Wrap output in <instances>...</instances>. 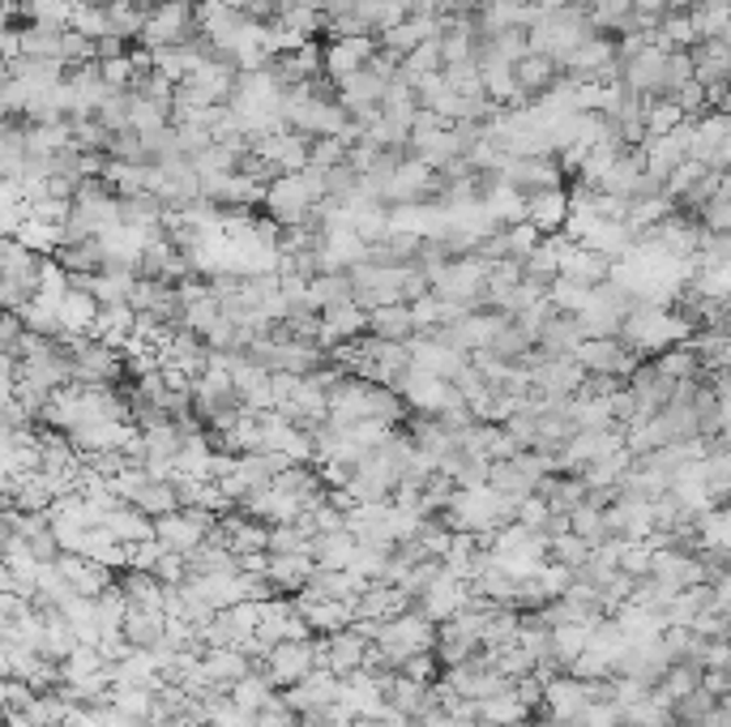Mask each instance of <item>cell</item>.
I'll return each instance as SVG.
<instances>
[{"label":"cell","mask_w":731,"mask_h":727,"mask_svg":"<svg viewBox=\"0 0 731 727\" xmlns=\"http://www.w3.org/2000/svg\"><path fill=\"white\" fill-rule=\"evenodd\" d=\"M689 158H697L706 172H731V115L710 108L693 120Z\"/></svg>","instance_id":"obj_4"},{"label":"cell","mask_w":731,"mask_h":727,"mask_svg":"<svg viewBox=\"0 0 731 727\" xmlns=\"http://www.w3.org/2000/svg\"><path fill=\"white\" fill-rule=\"evenodd\" d=\"M693 65H697V81L710 86H731V38H701L693 47Z\"/></svg>","instance_id":"obj_18"},{"label":"cell","mask_w":731,"mask_h":727,"mask_svg":"<svg viewBox=\"0 0 731 727\" xmlns=\"http://www.w3.org/2000/svg\"><path fill=\"white\" fill-rule=\"evenodd\" d=\"M74 26L77 35H86V38H108L112 35V18H108V4H99V0H90V4H77V13H74Z\"/></svg>","instance_id":"obj_40"},{"label":"cell","mask_w":731,"mask_h":727,"mask_svg":"<svg viewBox=\"0 0 731 727\" xmlns=\"http://www.w3.org/2000/svg\"><path fill=\"white\" fill-rule=\"evenodd\" d=\"M56 565H60V574L69 577V586H74L77 595H86V599H99L103 591H112L115 577H120L112 565L90 561V557H81V552H60Z\"/></svg>","instance_id":"obj_12"},{"label":"cell","mask_w":731,"mask_h":727,"mask_svg":"<svg viewBox=\"0 0 731 727\" xmlns=\"http://www.w3.org/2000/svg\"><path fill=\"white\" fill-rule=\"evenodd\" d=\"M642 99H646V95H642ZM685 120H689V115L680 112V108H676L667 95L646 99V133H651V137H667V133H676Z\"/></svg>","instance_id":"obj_34"},{"label":"cell","mask_w":731,"mask_h":727,"mask_svg":"<svg viewBox=\"0 0 731 727\" xmlns=\"http://www.w3.org/2000/svg\"><path fill=\"white\" fill-rule=\"evenodd\" d=\"M56 262L69 269V274H103V269L112 266V257H108V244H103V240L65 244V249L56 253Z\"/></svg>","instance_id":"obj_28"},{"label":"cell","mask_w":731,"mask_h":727,"mask_svg":"<svg viewBox=\"0 0 731 727\" xmlns=\"http://www.w3.org/2000/svg\"><path fill=\"white\" fill-rule=\"evenodd\" d=\"M312 527H317V536H330V531H346V509H339L334 500H321L312 514Z\"/></svg>","instance_id":"obj_49"},{"label":"cell","mask_w":731,"mask_h":727,"mask_svg":"<svg viewBox=\"0 0 731 727\" xmlns=\"http://www.w3.org/2000/svg\"><path fill=\"white\" fill-rule=\"evenodd\" d=\"M317 668H321V663H317V638H308V642H278L266 659V676L278 690L300 685Z\"/></svg>","instance_id":"obj_7"},{"label":"cell","mask_w":731,"mask_h":727,"mask_svg":"<svg viewBox=\"0 0 731 727\" xmlns=\"http://www.w3.org/2000/svg\"><path fill=\"white\" fill-rule=\"evenodd\" d=\"M359 334H368V308H359L355 300H346V305H334L321 312L317 346H321V351H334V346L351 343V339H359Z\"/></svg>","instance_id":"obj_13"},{"label":"cell","mask_w":731,"mask_h":727,"mask_svg":"<svg viewBox=\"0 0 731 727\" xmlns=\"http://www.w3.org/2000/svg\"><path fill=\"white\" fill-rule=\"evenodd\" d=\"M667 60H672V52L658 47V43H651L646 52L620 60V81H624L633 95L658 99V95H667Z\"/></svg>","instance_id":"obj_6"},{"label":"cell","mask_w":731,"mask_h":727,"mask_svg":"<svg viewBox=\"0 0 731 727\" xmlns=\"http://www.w3.org/2000/svg\"><path fill=\"white\" fill-rule=\"evenodd\" d=\"M411 364H416L420 373L445 377V382H458V373L470 364V355L458 351V346L441 343L436 334H416V339H411Z\"/></svg>","instance_id":"obj_11"},{"label":"cell","mask_w":731,"mask_h":727,"mask_svg":"<svg viewBox=\"0 0 731 727\" xmlns=\"http://www.w3.org/2000/svg\"><path fill=\"white\" fill-rule=\"evenodd\" d=\"M488 488H497L500 497H513V500H527L535 497V480L518 466V462H492V475H488Z\"/></svg>","instance_id":"obj_32"},{"label":"cell","mask_w":731,"mask_h":727,"mask_svg":"<svg viewBox=\"0 0 731 727\" xmlns=\"http://www.w3.org/2000/svg\"><path fill=\"white\" fill-rule=\"evenodd\" d=\"M385 90H389V81H385L381 74L359 69V74H351L339 81V103L355 115V112H364V108H381Z\"/></svg>","instance_id":"obj_21"},{"label":"cell","mask_w":731,"mask_h":727,"mask_svg":"<svg viewBox=\"0 0 731 727\" xmlns=\"http://www.w3.org/2000/svg\"><path fill=\"white\" fill-rule=\"evenodd\" d=\"M728 373H731V368H728Z\"/></svg>","instance_id":"obj_52"},{"label":"cell","mask_w":731,"mask_h":727,"mask_svg":"<svg viewBox=\"0 0 731 727\" xmlns=\"http://www.w3.org/2000/svg\"><path fill=\"white\" fill-rule=\"evenodd\" d=\"M513 522H522L527 531L543 536V531H547V522H552V505L535 493V497H527L522 505H518V518H513Z\"/></svg>","instance_id":"obj_45"},{"label":"cell","mask_w":731,"mask_h":727,"mask_svg":"<svg viewBox=\"0 0 731 727\" xmlns=\"http://www.w3.org/2000/svg\"><path fill=\"white\" fill-rule=\"evenodd\" d=\"M103 527H108L120 543H142V539H154V518L151 514H142L133 500H120L112 514L103 518Z\"/></svg>","instance_id":"obj_25"},{"label":"cell","mask_w":731,"mask_h":727,"mask_svg":"<svg viewBox=\"0 0 731 727\" xmlns=\"http://www.w3.org/2000/svg\"><path fill=\"white\" fill-rule=\"evenodd\" d=\"M214 527H219V514H210V509H176V514L154 518V539H158L167 552L192 557V552L210 539Z\"/></svg>","instance_id":"obj_3"},{"label":"cell","mask_w":731,"mask_h":727,"mask_svg":"<svg viewBox=\"0 0 731 727\" xmlns=\"http://www.w3.org/2000/svg\"><path fill=\"white\" fill-rule=\"evenodd\" d=\"M574 214V197L569 189H543V192H527V223H535L543 235H561L565 223Z\"/></svg>","instance_id":"obj_16"},{"label":"cell","mask_w":731,"mask_h":727,"mask_svg":"<svg viewBox=\"0 0 731 727\" xmlns=\"http://www.w3.org/2000/svg\"><path fill=\"white\" fill-rule=\"evenodd\" d=\"M368 334L381 339V343H411L420 330H416V317L411 305H381L368 312Z\"/></svg>","instance_id":"obj_22"},{"label":"cell","mask_w":731,"mask_h":727,"mask_svg":"<svg viewBox=\"0 0 731 727\" xmlns=\"http://www.w3.org/2000/svg\"><path fill=\"white\" fill-rule=\"evenodd\" d=\"M561 60H552V56H539V52H527L518 65H513V77H518V86L531 95V99H539L543 90H552L556 81H561Z\"/></svg>","instance_id":"obj_24"},{"label":"cell","mask_w":731,"mask_h":727,"mask_svg":"<svg viewBox=\"0 0 731 727\" xmlns=\"http://www.w3.org/2000/svg\"><path fill=\"white\" fill-rule=\"evenodd\" d=\"M351 158V142L346 137H312V167L317 172H334Z\"/></svg>","instance_id":"obj_43"},{"label":"cell","mask_w":731,"mask_h":727,"mask_svg":"<svg viewBox=\"0 0 731 727\" xmlns=\"http://www.w3.org/2000/svg\"><path fill=\"white\" fill-rule=\"evenodd\" d=\"M590 296H595V287H582V283L565 278V274H561L552 287H547V300L556 305V312H574V317H582V312H586Z\"/></svg>","instance_id":"obj_37"},{"label":"cell","mask_w":731,"mask_h":727,"mask_svg":"<svg viewBox=\"0 0 731 727\" xmlns=\"http://www.w3.org/2000/svg\"><path fill=\"white\" fill-rule=\"evenodd\" d=\"M574 355L586 373L620 377V382H629V377L642 368V355L624 343V339H582V346H577Z\"/></svg>","instance_id":"obj_5"},{"label":"cell","mask_w":731,"mask_h":727,"mask_svg":"<svg viewBox=\"0 0 731 727\" xmlns=\"http://www.w3.org/2000/svg\"><path fill=\"white\" fill-rule=\"evenodd\" d=\"M693 22H697V35L701 38H728L731 35V4L728 0H710L701 9H689Z\"/></svg>","instance_id":"obj_36"},{"label":"cell","mask_w":731,"mask_h":727,"mask_svg":"<svg viewBox=\"0 0 731 727\" xmlns=\"http://www.w3.org/2000/svg\"><path fill=\"white\" fill-rule=\"evenodd\" d=\"M112 706L120 715H129V719H142V724H151L154 706H158V693L154 690H129V685H115L112 690Z\"/></svg>","instance_id":"obj_38"},{"label":"cell","mask_w":731,"mask_h":727,"mask_svg":"<svg viewBox=\"0 0 731 727\" xmlns=\"http://www.w3.org/2000/svg\"><path fill=\"white\" fill-rule=\"evenodd\" d=\"M701 4H710V0H672V9H701Z\"/></svg>","instance_id":"obj_50"},{"label":"cell","mask_w":731,"mask_h":727,"mask_svg":"<svg viewBox=\"0 0 731 727\" xmlns=\"http://www.w3.org/2000/svg\"><path fill=\"white\" fill-rule=\"evenodd\" d=\"M381 52V43L377 35H359V38H339V43H325V74L334 77V81H343V77L359 74V69H368V60Z\"/></svg>","instance_id":"obj_15"},{"label":"cell","mask_w":731,"mask_h":727,"mask_svg":"<svg viewBox=\"0 0 731 727\" xmlns=\"http://www.w3.org/2000/svg\"><path fill=\"white\" fill-rule=\"evenodd\" d=\"M266 574L278 595H300L308 582H312V574H317V561H312V552H283V557L269 552Z\"/></svg>","instance_id":"obj_17"},{"label":"cell","mask_w":731,"mask_h":727,"mask_svg":"<svg viewBox=\"0 0 731 727\" xmlns=\"http://www.w3.org/2000/svg\"><path fill=\"white\" fill-rule=\"evenodd\" d=\"M99 300L90 296V291H81V287H74L60 305H56V321H60V334H90L95 330V321H99Z\"/></svg>","instance_id":"obj_23"},{"label":"cell","mask_w":731,"mask_h":727,"mask_svg":"<svg viewBox=\"0 0 731 727\" xmlns=\"http://www.w3.org/2000/svg\"><path fill=\"white\" fill-rule=\"evenodd\" d=\"M689 142H693V120H685L676 133H667V137H646V146H642V158H646V176H651L654 185H667L672 180V172L689 158Z\"/></svg>","instance_id":"obj_8"},{"label":"cell","mask_w":731,"mask_h":727,"mask_svg":"<svg viewBox=\"0 0 731 727\" xmlns=\"http://www.w3.org/2000/svg\"><path fill=\"white\" fill-rule=\"evenodd\" d=\"M321 35H325V43H339V38L377 35V31H373V26H368V22H364L355 9H346V13H334V18L325 13V31H321Z\"/></svg>","instance_id":"obj_42"},{"label":"cell","mask_w":731,"mask_h":727,"mask_svg":"<svg viewBox=\"0 0 731 727\" xmlns=\"http://www.w3.org/2000/svg\"><path fill=\"white\" fill-rule=\"evenodd\" d=\"M505 180L518 192H543V189H565V167L561 154H535V158H509Z\"/></svg>","instance_id":"obj_9"},{"label":"cell","mask_w":731,"mask_h":727,"mask_svg":"<svg viewBox=\"0 0 731 727\" xmlns=\"http://www.w3.org/2000/svg\"><path fill=\"white\" fill-rule=\"evenodd\" d=\"M108 18H112V35L120 38H137L146 35V22H151V9L146 4H137V0H108Z\"/></svg>","instance_id":"obj_31"},{"label":"cell","mask_w":731,"mask_h":727,"mask_svg":"<svg viewBox=\"0 0 731 727\" xmlns=\"http://www.w3.org/2000/svg\"><path fill=\"white\" fill-rule=\"evenodd\" d=\"M13 4H18L22 22H35V26H56V31H65V26L74 22V13H77L74 0H13Z\"/></svg>","instance_id":"obj_29"},{"label":"cell","mask_w":731,"mask_h":727,"mask_svg":"<svg viewBox=\"0 0 731 727\" xmlns=\"http://www.w3.org/2000/svg\"><path fill=\"white\" fill-rule=\"evenodd\" d=\"M509 231V249H513V257H531L539 244H543V231L535 228V223H513V228H505Z\"/></svg>","instance_id":"obj_48"},{"label":"cell","mask_w":731,"mask_h":727,"mask_svg":"<svg viewBox=\"0 0 731 727\" xmlns=\"http://www.w3.org/2000/svg\"><path fill=\"white\" fill-rule=\"evenodd\" d=\"M346 300H355L351 274H317L312 287H308V305L317 308V312H325V308H334V305H346Z\"/></svg>","instance_id":"obj_30"},{"label":"cell","mask_w":731,"mask_h":727,"mask_svg":"<svg viewBox=\"0 0 731 727\" xmlns=\"http://www.w3.org/2000/svg\"><path fill=\"white\" fill-rule=\"evenodd\" d=\"M244 22H248V13L231 9L228 0H197V26H201V35L210 38L214 47H223Z\"/></svg>","instance_id":"obj_20"},{"label":"cell","mask_w":731,"mask_h":727,"mask_svg":"<svg viewBox=\"0 0 731 727\" xmlns=\"http://www.w3.org/2000/svg\"><path fill=\"white\" fill-rule=\"evenodd\" d=\"M355 552H359V539L351 536V531H330V536L312 539V561L321 570H351Z\"/></svg>","instance_id":"obj_27"},{"label":"cell","mask_w":731,"mask_h":727,"mask_svg":"<svg viewBox=\"0 0 731 727\" xmlns=\"http://www.w3.org/2000/svg\"><path fill=\"white\" fill-rule=\"evenodd\" d=\"M445 69V52H441V38H423L420 47L402 60V74L423 77V74H441Z\"/></svg>","instance_id":"obj_41"},{"label":"cell","mask_w":731,"mask_h":727,"mask_svg":"<svg viewBox=\"0 0 731 727\" xmlns=\"http://www.w3.org/2000/svg\"><path fill=\"white\" fill-rule=\"evenodd\" d=\"M612 269H616V257L590 249V244H574V240H569L565 257H561V274L582 283V287H603V283H612Z\"/></svg>","instance_id":"obj_14"},{"label":"cell","mask_w":731,"mask_h":727,"mask_svg":"<svg viewBox=\"0 0 731 727\" xmlns=\"http://www.w3.org/2000/svg\"><path fill=\"white\" fill-rule=\"evenodd\" d=\"M133 505H137L142 514H151V518H163V514H176V509H180V493H176L171 480H151V484L133 497Z\"/></svg>","instance_id":"obj_33"},{"label":"cell","mask_w":731,"mask_h":727,"mask_svg":"<svg viewBox=\"0 0 731 727\" xmlns=\"http://www.w3.org/2000/svg\"><path fill=\"white\" fill-rule=\"evenodd\" d=\"M112 129L99 120V115H74V142L77 151H112Z\"/></svg>","instance_id":"obj_39"},{"label":"cell","mask_w":731,"mask_h":727,"mask_svg":"<svg viewBox=\"0 0 731 727\" xmlns=\"http://www.w3.org/2000/svg\"><path fill=\"white\" fill-rule=\"evenodd\" d=\"M192 574V565H189V557L185 552H163L158 557V565H154V577L163 582V586H185Z\"/></svg>","instance_id":"obj_44"},{"label":"cell","mask_w":731,"mask_h":727,"mask_svg":"<svg viewBox=\"0 0 731 727\" xmlns=\"http://www.w3.org/2000/svg\"><path fill=\"white\" fill-rule=\"evenodd\" d=\"M689 334H693V321L680 317V312H672L667 305H633L624 330H620V339L633 346L642 360L689 343Z\"/></svg>","instance_id":"obj_1"},{"label":"cell","mask_w":731,"mask_h":727,"mask_svg":"<svg viewBox=\"0 0 731 727\" xmlns=\"http://www.w3.org/2000/svg\"><path fill=\"white\" fill-rule=\"evenodd\" d=\"M436 672H445L441 659H436V651L411 654V659L402 663V676H411V681H420V685H436Z\"/></svg>","instance_id":"obj_47"},{"label":"cell","mask_w":731,"mask_h":727,"mask_svg":"<svg viewBox=\"0 0 731 727\" xmlns=\"http://www.w3.org/2000/svg\"><path fill=\"white\" fill-rule=\"evenodd\" d=\"M133 432H137V423H129V420H81L74 432H69V441H74V450L81 459H95V454L124 450Z\"/></svg>","instance_id":"obj_10"},{"label":"cell","mask_w":731,"mask_h":727,"mask_svg":"<svg viewBox=\"0 0 731 727\" xmlns=\"http://www.w3.org/2000/svg\"><path fill=\"white\" fill-rule=\"evenodd\" d=\"M590 552H595V543H586V539L574 536V531L547 539V557H552L556 565H569L574 574L582 570V565H586V561H590Z\"/></svg>","instance_id":"obj_35"},{"label":"cell","mask_w":731,"mask_h":727,"mask_svg":"<svg viewBox=\"0 0 731 727\" xmlns=\"http://www.w3.org/2000/svg\"><path fill=\"white\" fill-rule=\"evenodd\" d=\"M65 346L74 351V377L77 385H115L124 373V351L90 334H60Z\"/></svg>","instance_id":"obj_2"},{"label":"cell","mask_w":731,"mask_h":727,"mask_svg":"<svg viewBox=\"0 0 731 727\" xmlns=\"http://www.w3.org/2000/svg\"><path fill=\"white\" fill-rule=\"evenodd\" d=\"M231 9H240V13H248V4H253V0H228Z\"/></svg>","instance_id":"obj_51"},{"label":"cell","mask_w":731,"mask_h":727,"mask_svg":"<svg viewBox=\"0 0 731 727\" xmlns=\"http://www.w3.org/2000/svg\"><path fill=\"white\" fill-rule=\"evenodd\" d=\"M99 69H103V81H108L112 90H133V81H137L133 56H112V60H99Z\"/></svg>","instance_id":"obj_46"},{"label":"cell","mask_w":731,"mask_h":727,"mask_svg":"<svg viewBox=\"0 0 731 727\" xmlns=\"http://www.w3.org/2000/svg\"><path fill=\"white\" fill-rule=\"evenodd\" d=\"M676 214V197H667V192H646V197H633L629 201V228L638 231V235H646V231H654L663 219H672Z\"/></svg>","instance_id":"obj_26"},{"label":"cell","mask_w":731,"mask_h":727,"mask_svg":"<svg viewBox=\"0 0 731 727\" xmlns=\"http://www.w3.org/2000/svg\"><path fill=\"white\" fill-rule=\"evenodd\" d=\"M201 668H206V676H210V685H214V690L231 693V685H235V681H244L257 663L240 651V647H214V651L201 654Z\"/></svg>","instance_id":"obj_19"}]
</instances>
